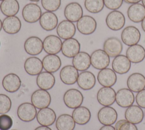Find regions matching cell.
I'll return each instance as SVG.
<instances>
[{
	"instance_id": "8d00e7d4",
	"label": "cell",
	"mask_w": 145,
	"mask_h": 130,
	"mask_svg": "<svg viewBox=\"0 0 145 130\" xmlns=\"http://www.w3.org/2000/svg\"><path fill=\"white\" fill-rule=\"evenodd\" d=\"M84 7L91 13H99L104 9V0H85Z\"/></svg>"
},
{
	"instance_id": "ffe728a7",
	"label": "cell",
	"mask_w": 145,
	"mask_h": 130,
	"mask_svg": "<svg viewBox=\"0 0 145 130\" xmlns=\"http://www.w3.org/2000/svg\"><path fill=\"white\" fill-rule=\"evenodd\" d=\"M78 76V71L71 65L64 66L59 72L60 79L64 84L67 85L75 84L77 82Z\"/></svg>"
},
{
	"instance_id": "ba28073f",
	"label": "cell",
	"mask_w": 145,
	"mask_h": 130,
	"mask_svg": "<svg viewBox=\"0 0 145 130\" xmlns=\"http://www.w3.org/2000/svg\"><path fill=\"white\" fill-rule=\"evenodd\" d=\"M117 112L110 106H104L99 111L97 118L99 122L104 125H112L117 121Z\"/></svg>"
},
{
	"instance_id": "484cf974",
	"label": "cell",
	"mask_w": 145,
	"mask_h": 130,
	"mask_svg": "<svg viewBox=\"0 0 145 130\" xmlns=\"http://www.w3.org/2000/svg\"><path fill=\"white\" fill-rule=\"evenodd\" d=\"M24 67L28 75L31 76L38 75L42 71V62L37 57L31 56L25 60Z\"/></svg>"
},
{
	"instance_id": "ee69618b",
	"label": "cell",
	"mask_w": 145,
	"mask_h": 130,
	"mask_svg": "<svg viewBox=\"0 0 145 130\" xmlns=\"http://www.w3.org/2000/svg\"><path fill=\"white\" fill-rule=\"evenodd\" d=\"M99 130H116L115 128L112 125H104L100 128Z\"/></svg>"
},
{
	"instance_id": "44dd1931",
	"label": "cell",
	"mask_w": 145,
	"mask_h": 130,
	"mask_svg": "<svg viewBox=\"0 0 145 130\" xmlns=\"http://www.w3.org/2000/svg\"><path fill=\"white\" fill-rule=\"evenodd\" d=\"M36 119L39 124L43 126H50L56 120V114L53 109L46 107L40 109L36 115Z\"/></svg>"
},
{
	"instance_id": "b9f144b4",
	"label": "cell",
	"mask_w": 145,
	"mask_h": 130,
	"mask_svg": "<svg viewBox=\"0 0 145 130\" xmlns=\"http://www.w3.org/2000/svg\"><path fill=\"white\" fill-rule=\"evenodd\" d=\"M123 0H104V6L108 9L112 10H117L120 9Z\"/></svg>"
},
{
	"instance_id": "8fae6325",
	"label": "cell",
	"mask_w": 145,
	"mask_h": 130,
	"mask_svg": "<svg viewBox=\"0 0 145 130\" xmlns=\"http://www.w3.org/2000/svg\"><path fill=\"white\" fill-rule=\"evenodd\" d=\"M62 42L61 38L54 35H49L43 40V49L48 54H57L61 51Z\"/></svg>"
},
{
	"instance_id": "f907efd6",
	"label": "cell",
	"mask_w": 145,
	"mask_h": 130,
	"mask_svg": "<svg viewBox=\"0 0 145 130\" xmlns=\"http://www.w3.org/2000/svg\"><path fill=\"white\" fill-rule=\"evenodd\" d=\"M30 1H32V2H39L40 0H29Z\"/></svg>"
},
{
	"instance_id": "603a6c76",
	"label": "cell",
	"mask_w": 145,
	"mask_h": 130,
	"mask_svg": "<svg viewBox=\"0 0 145 130\" xmlns=\"http://www.w3.org/2000/svg\"><path fill=\"white\" fill-rule=\"evenodd\" d=\"M127 86L134 92H138L145 89V76L139 72L131 74L127 79Z\"/></svg>"
},
{
	"instance_id": "e0dca14e",
	"label": "cell",
	"mask_w": 145,
	"mask_h": 130,
	"mask_svg": "<svg viewBox=\"0 0 145 130\" xmlns=\"http://www.w3.org/2000/svg\"><path fill=\"white\" fill-rule=\"evenodd\" d=\"M80 44L79 41L73 38L65 39L62 42L61 51L62 54L69 58H73L80 52Z\"/></svg>"
},
{
	"instance_id": "74e56055",
	"label": "cell",
	"mask_w": 145,
	"mask_h": 130,
	"mask_svg": "<svg viewBox=\"0 0 145 130\" xmlns=\"http://www.w3.org/2000/svg\"><path fill=\"white\" fill-rule=\"evenodd\" d=\"M41 3L42 7L46 11L54 12L59 8L61 0H41Z\"/></svg>"
},
{
	"instance_id": "277c9868",
	"label": "cell",
	"mask_w": 145,
	"mask_h": 130,
	"mask_svg": "<svg viewBox=\"0 0 145 130\" xmlns=\"http://www.w3.org/2000/svg\"><path fill=\"white\" fill-rule=\"evenodd\" d=\"M31 100L36 108L41 109L49 107L51 103V96L46 90L39 89L32 93Z\"/></svg>"
},
{
	"instance_id": "4dcf8cb0",
	"label": "cell",
	"mask_w": 145,
	"mask_h": 130,
	"mask_svg": "<svg viewBox=\"0 0 145 130\" xmlns=\"http://www.w3.org/2000/svg\"><path fill=\"white\" fill-rule=\"evenodd\" d=\"M125 117L128 121L134 124H138L142 121L144 118V112L139 106L132 105L126 109Z\"/></svg>"
},
{
	"instance_id": "4316f807",
	"label": "cell",
	"mask_w": 145,
	"mask_h": 130,
	"mask_svg": "<svg viewBox=\"0 0 145 130\" xmlns=\"http://www.w3.org/2000/svg\"><path fill=\"white\" fill-rule=\"evenodd\" d=\"M76 82L81 89L89 90L95 86L96 78L92 72L84 71L79 74Z\"/></svg>"
},
{
	"instance_id": "f6af8a7d",
	"label": "cell",
	"mask_w": 145,
	"mask_h": 130,
	"mask_svg": "<svg viewBox=\"0 0 145 130\" xmlns=\"http://www.w3.org/2000/svg\"><path fill=\"white\" fill-rule=\"evenodd\" d=\"M35 130H52L51 128H50L49 127H47V126H39L38 127H37Z\"/></svg>"
},
{
	"instance_id": "7a4b0ae2",
	"label": "cell",
	"mask_w": 145,
	"mask_h": 130,
	"mask_svg": "<svg viewBox=\"0 0 145 130\" xmlns=\"http://www.w3.org/2000/svg\"><path fill=\"white\" fill-rule=\"evenodd\" d=\"M63 99L65 104L68 108L75 109L81 106L84 98L80 91L75 88H71L65 92Z\"/></svg>"
},
{
	"instance_id": "4fadbf2b",
	"label": "cell",
	"mask_w": 145,
	"mask_h": 130,
	"mask_svg": "<svg viewBox=\"0 0 145 130\" xmlns=\"http://www.w3.org/2000/svg\"><path fill=\"white\" fill-rule=\"evenodd\" d=\"M116 92L112 87H103L97 93V100L103 106H110L116 101Z\"/></svg>"
},
{
	"instance_id": "5bb4252c",
	"label": "cell",
	"mask_w": 145,
	"mask_h": 130,
	"mask_svg": "<svg viewBox=\"0 0 145 130\" xmlns=\"http://www.w3.org/2000/svg\"><path fill=\"white\" fill-rule=\"evenodd\" d=\"M24 48L28 54L32 56L37 55L43 50V42L40 38L32 36L26 39L24 44Z\"/></svg>"
},
{
	"instance_id": "2e32d148",
	"label": "cell",
	"mask_w": 145,
	"mask_h": 130,
	"mask_svg": "<svg viewBox=\"0 0 145 130\" xmlns=\"http://www.w3.org/2000/svg\"><path fill=\"white\" fill-rule=\"evenodd\" d=\"M134 100V95L129 88H121L116 92V101L121 107L127 108L133 104Z\"/></svg>"
},
{
	"instance_id": "7c38bea8",
	"label": "cell",
	"mask_w": 145,
	"mask_h": 130,
	"mask_svg": "<svg viewBox=\"0 0 145 130\" xmlns=\"http://www.w3.org/2000/svg\"><path fill=\"white\" fill-rule=\"evenodd\" d=\"M83 15L81 5L75 2L67 4L64 9V15L66 19L72 22H77Z\"/></svg>"
},
{
	"instance_id": "11a10c76",
	"label": "cell",
	"mask_w": 145,
	"mask_h": 130,
	"mask_svg": "<svg viewBox=\"0 0 145 130\" xmlns=\"http://www.w3.org/2000/svg\"><path fill=\"white\" fill-rule=\"evenodd\" d=\"M144 117H145V113H144Z\"/></svg>"
},
{
	"instance_id": "d590c367",
	"label": "cell",
	"mask_w": 145,
	"mask_h": 130,
	"mask_svg": "<svg viewBox=\"0 0 145 130\" xmlns=\"http://www.w3.org/2000/svg\"><path fill=\"white\" fill-rule=\"evenodd\" d=\"M56 127L57 130H74L75 122L72 116L69 114H62L56 120Z\"/></svg>"
},
{
	"instance_id": "9f6ffc18",
	"label": "cell",
	"mask_w": 145,
	"mask_h": 130,
	"mask_svg": "<svg viewBox=\"0 0 145 130\" xmlns=\"http://www.w3.org/2000/svg\"><path fill=\"white\" fill-rule=\"evenodd\" d=\"M0 5H1V4H0Z\"/></svg>"
},
{
	"instance_id": "7dc6e473",
	"label": "cell",
	"mask_w": 145,
	"mask_h": 130,
	"mask_svg": "<svg viewBox=\"0 0 145 130\" xmlns=\"http://www.w3.org/2000/svg\"><path fill=\"white\" fill-rule=\"evenodd\" d=\"M141 26H142V30L145 32V18L141 22Z\"/></svg>"
},
{
	"instance_id": "6da1fadb",
	"label": "cell",
	"mask_w": 145,
	"mask_h": 130,
	"mask_svg": "<svg viewBox=\"0 0 145 130\" xmlns=\"http://www.w3.org/2000/svg\"><path fill=\"white\" fill-rule=\"evenodd\" d=\"M125 21L123 14L118 10H112L109 13L105 19L108 27L113 31L121 30L125 25Z\"/></svg>"
},
{
	"instance_id": "f1b7e54d",
	"label": "cell",
	"mask_w": 145,
	"mask_h": 130,
	"mask_svg": "<svg viewBox=\"0 0 145 130\" xmlns=\"http://www.w3.org/2000/svg\"><path fill=\"white\" fill-rule=\"evenodd\" d=\"M72 63L78 71L82 72L86 71L91 64V56L86 52H79L72 58Z\"/></svg>"
},
{
	"instance_id": "f35d334b",
	"label": "cell",
	"mask_w": 145,
	"mask_h": 130,
	"mask_svg": "<svg viewBox=\"0 0 145 130\" xmlns=\"http://www.w3.org/2000/svg\"><path fill=\"white\" fill-rule=\"evenodd\" d=\"M12 103L10 98L5 94H0V114H6L10 110Z\"/></svg>"
},
{
	"instance_id": "3957f363",
	"label": "cell",
	"mask_w": 145,
	"mask_h": 130,
	"mask_svg": "<svg viewBox=\"0 0 145 130\" xmlns=\"http://www.w3.org/2000/svg\"><path fill=\"white\" fill-rule=\"evenodd\" d=\"M41 15V9L36 3H28L24 6L22 10V17L27 23H33L37 22L40 20Z\"/></svg>"
},
{
	"instance_id": "52a82bcc",
	"label": "cell",
	"mask_w": 145,
	"mask_h": 130,
	"mask_svg": "<svg viewBox=\"0 0 145 130\" xmlns=\"http://www.w3.org/2000/svg\"><path fill=\"white\" fill-rule=\"evenodd\" d=\"M122 50V42L116 37H109L104 42L103 50L110 58H115L120 55Z\"/></svg>"
},
{
	"instance_id": "9c48e42d",
	"label": "cell",
	"mask_w": 145,
	"mask_h": 130,
	"mask_svg": "<svg viewBox=\"0 0 145 130\" xmlns=\"http://www.w3.org/2000/svg\"><path fill=\"white\" fill-rule=\"evenodd\" d=\"M76 28L82 34L90 35L96 30L97 22L92 17L84 15L76 22Z\"/></svg>"
},
{
	"instance_id": "ab89813d",
	"label": "cell",
	"mask_w": 145,
	"mask_h": 130,
	"mask_svg": "<svg viewBox=\"0 0 145 130\" xmlns=\"http://www.w3.org/2000/svg\"><path fill=\"white\" fill-rule=\"evenodd\" d=\"M114 128L116 130H138L135 124L128 121L126 119L117 121Z\"/></svg>"
},
{
	"instance_id": "5b68a950",
	"label": "cell",
	"mask_w": 145,
	"mask_h": 130,
	"mask_svg": "<svg viewBox=\"0 0 145 130\" xmlns=\"http://www.w3.org/2000/svg\"><path fill=\"white\" fill-rule=\"evenodd\" d=\"M121 37L122 42L125 44L131 46L138 43L140 39L141 34L136 27L129 26L122 30Z\"/></svg>"
},
{
	"instance_id": "681fc988",
	"label": "cell",
	"mask_w": 145,
	"mask_h": 130,
	"mask_svg": "<svg viewBox=\"0 0 145 130\" xmlns=\"http://www.w3.org/2000/svg\"><path fill=\"white\" fill-rule=\"evenodd\" d=\"M142 5L145 7V0H142Z\"/></svg>"
},
{
	"instance_id": "d4e9b609",
	"label": "cell",
	"mask_w": 145,
	"mask_h": 130,
	"mask_svg": "<svg viewBox=\"0 0 145 130\" xmlns=\"http://www.w3.org/2000/svg\"><path fill=\"white\" fill-rule=\"evenodd\" d=\"M58 19L57 16L50 11H45L42 13L39 20L40 25L44 30L49 31L56 29L58 26Z\"/></svg>"
},
{
	"instance_id": "9a60e30c",
	"label": "cell",
	"mask_w": 145,
	"mask_h": 130,
	"mask_svg": "<svg viewBox=\"0 0 145 130\" xmlns=\"http://www.w3.org/2000/svg\"><path fill=\"white\" fill-rule=\"evenodd\" d=\"M97 79L102 86L111 87L116 84L117 78L116 73L112 69L106 68L100 70Z\"/></svg>"
},
{
	"instance_id": "f5cc1de1",
	"label": "cell",
	"mask_w": 145,
	"mask_h": 130,
	"mask_svg": "<svg viewBox=\"0 0 145 130\" xmlns=\"http://www.w3.org/2000/svg\"><path fill=\"white\" fill-rule=\"evenodd\" d=\"M12 130H16V129H12Z\"/></svg>"
},
{
	"instance_id": "f546056e",
	"label": "cell",
	"mask_w": 145,
	"mask_h": 130,
	"mask_svg": "<svg viewBox=\"0 0 145 130\" xmlns=\"http://www.w3.org/2000/svg\"><path fill=\"white\" fill-rule=\"evenodd\" d=\"M22 23L16 16L6 17L2 21V29L8 34H15L21 29Z\"/></svg>"
},
{
	"instance_id": "bcb514c9",
	"label": "cell",
	"mask_w": 145,
	"mask_h": 130,
	"mask_svg": "<svg viewBox=\"0 0 145 130\" xmlns=\"http://www.w3.org/2000/svg\"><path fill=\"white\" fill-rule=\"evenodd\" d=\"M140 1L142 0H123L126 3L128 4H134V3H139Z\"/></svg>"
},
{
	"instance_id": "c3c4849f",
	"label": "cell",
	"mask_w": 145,
	"mask_h": 130,
	"mask_svg": "<svg viewBox=\"0 0 145 130\" xmlns=\"http://www.w3.org/2000/svg\"><path fill=\"white\" fill-rule=\"evenodd\" d=\"M2 28V21L0 19V31H1Z\"/></svg>"
},
{
	"instance_id": "e575fe53",
	"label": "cell",
	"mask_w": 145,
	"mask_h": 130,
	"mask_svg": "<svg viewBox=\"0 0 145 130\" xmlns=\"http://www.w3.org/2000/svg\"><path fill=\"white\" fill-rule=\"evenodd\" d=\"M19 4L17 0H3L1 3L0 10L6 16H15L19 11Z\"/></svg>"
},
{
	"instance_id": "7bdbcfd3",
	"label": "cell",
	"mask_w": 145,
	"mask_h": 130,
	"mask_svg": "<svg viewBox=\"0 0 145 130\" xmlns=\"http://www.w3.org/2000/svg\"><path fill=\"white\" fill-rule=\"evenodd\" d=\"M135 99L138 106L145 108V89L138 92Z\"/></svg>"
},
{
	"instance_id": "7402d4cb",
	"label": "cell",
	"mask_w": 145,
	"mask_h": 130,
	"mask_svg": "<svg viewBox=\"0 0 145 130\" xmlns=\"http://www.w3.org/2000/svg\"><path fill=\"white\" fill-rule=\"evenodd\" d=\"M112 67L116 73L125 74L129 71L131 68V62L126 56L120 54L113 59Z\"/></svg>"
},
{
	"instance_id": "cb8c5ba5",
	"label": "cell",
	"mask_w": 145,
	"mask_h": 130,
	"mask_svg": "<svg viewBox=\"0 0 145 130\" xmlns=\"http://www.w3.org/2000/svg\"><path fill=\"white\" fill-rule=\"evenodd\" d=\"M126 56L133 63H139L145 58V49L140 44L129 46L126 50Z\"/></svg>"
},
{
	"instance_id": "30bf717a",
	"label": "cell",
	"mask_w": 145,
	"mask_h": 130,
	"mask_svg": "<svg viewBox=\"0 0 145 130\" xmlns=\"http://www.w3.org/2000/svg\"><path fill=\"white\" fill-rule=\"evenodd\" d=\"M36 108L30 103L25 102L21 104L18 108L17 115L19 119L24 122H29L36 117Z\"/></svg>"
},
{
	"instance_id": "1f68e13d",
	"label": "cell",
	"mask_w": 145,
	"mask_h": 130,
	"mask_svg": "<svg viewBox=\"0 0 145 130\" xmlns=\"http://www.w3.org/2000/svg\"><path fill=\"white\" fill-rule=\"evenodd\" d=\"M43 68L47 72L54 73L61 67L62 62L60 58L56 54H48L42 60Z\"/></svg>"
},
{
	"instance_id": "836d02e7",
	"label": "cell",
	"mask_w": 145,
	"mask_h": 130,
	"mask_svg": "<svg viewBox=\"0 0 145 130\" xmlns=\"http://www.w3.org/2000/svg\"><path fill=\"white\" fill-rule=\"evenodd\" d=\"M72 117L75 123L79 125H85L90 120L91 113L89 109L87 107L80 106L74 109Z\"/></svg>"
},
{
	"instance_id": "60d3db41",
	"label": "cell",
	"mask_w": 145,
	"mask_h": 130,
	"mask_svg": "<svg viewBox=\"0 0 145 130\" xmlns=\"http://www.w3.org/2000/svg\"><path fill=\"white\" fill-rule=\"evenodd\" d=\"M12 118L8 115L1 114L0 115V130H9L12 126Z\"/></svg>"
},
{
	"instance_id": "ac0fdd59",
	"label": "cell",
	"mask_w": 145,
	"mask_h": 130,
	"mask_svg": "<svg viewBox=\"0 0 145 130\" xmlns=\"http://www.w3.org/2000/svg\"><path fill=\"white\" fill-rule=\"evenodd\" d=\"M58 36L63 39L72 38L76 33V27L73 22L68 20H63L57 27Z\"/></svg>"
},
{
	"instance_id": "8992f818",
	"label": "cell",
	"mask_w": 145,
	"mask_h": 130,
	"mask_svg": "<svg viewBox=\"0 0 145 130\" xmlns=\"http://www.w3.org/2000/svg\"><path fill=\"white\" fill-rule=\"evenodd\" d=\"M90 56L91 65L95 69L101 70L107 68L109 65L110 57L103 50H96Z\"/></svg>"
},
{
	"instance_id": "d6a6232c",
	"label": "cell",
	"mask_w": 145,
	"mask_h": 130,
	"mask_svg": "<svg viewBox=\"0 0 145 130\" xmlns=\"http://www.w3.org/2000/svg\"><path fill=\"white\" fill-rule=\"evenodd\" d=\"M56 79L52 73L44 71L40 73L36 78V84L42 90H49L54 86Z\"/></svg>"
},
{
	"instance_id": "d6986e66",
	"label": "cell",
	"mask_w": 145,
	"mask_h": 130,
	"mask_svg": "<svg viewBox=\"0 0 145 130\" xmlns=\"http://www.w3.org/2000/svg\"><path fill=\"white\" fill-rule=\"evenodd\" d=\"M2 84L5 91L10 93H14L19 90L22 82L18 75L14 73H10L4 76Z\"/></svg>"
},
{
	"instance_id": "83f0119b",
	"label": "cell",
	"mask_w": 145,
	"mask_h": 130,
	"mask_svg": "<svg viewBox=\"0 0 145 130\" xmlns=\"http://www.w3.org/2000/svg\"><path fill=\"white\" fill-rule=\"evenodd\" d=\"M127 17L134 23L141 22L145 18V7L139 3L131 4L127 9Z\"/></svg>"
},
{
	"instance_id": "db71d44e",
	"label": "cell",
	"mask_w": 145,
	"mask_h": 130,
	"mask_svg": "<svg viewBox=\"0 0 145 130\" xmlns=\"http://www.w3.org/2000/svg\"><path fill=\"white\" fill-rule=\"evenodd\" d=\"M0 46H1V42H0Z\"/></svg>"
},
{
	"instance_id": "816d5d0a",
	"label": "cell",
	"mask_w": 145,
	"mask_h": 130,
	"mask_svg": "<svg viewBox=\"0 0 145 130\" xmlns=\"http://www.w3.org/2000/svg\"><path fill=\"white\" fill-rule=\"evenodd\" d=\"M0 1H3V0H0Z\"/></svg>"
}]
</instances>
